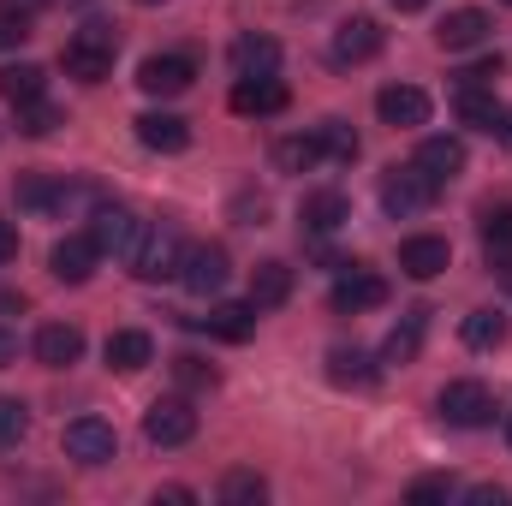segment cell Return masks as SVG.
<instances>
[{
  "label": "cell",
  "instance_id": "obj_1",
  "mask_svg": "<svg viewBox=\"0 0 512 506\" xmlns=\"http://www.w3.org/2000/svg\"><path fill=\"white\" fill-rule=\"evenodd\" d=\"M114 54H120V30H114V24H84V30L66 36L60 66H66V78H78V84H108V78H114Z\"/></svg>",
  "mask_w": 512,
  "mask_h": 506
},
{
  "label": "cell",
  "instance_id": "obj_2",
  "mask_svg": "<svg viewBox=\"0 0 512 506\" xmlns=\"http://www.w3.org/2000/svg\"><path fill=\"white\" fill-rule=\"evenodd\" d=\"M435 179L411 161V167H387L382 173V209L393 215V221H411V215H423L429 203H435Z\"/></svg>",
  "mask_w": 512,
  "mask_h": 506
},
{
  "label": "cell",
  "instance_id": "obj_3",
  "mask_svg": "<svg viewBox=\"0 0 512 506\" xmlns=\"http://www.w3.org/2000/svg\"><path fill=\"white\" fill-rule=\"evenodd\" d=\"M435 411H441V423H453V429H489V423H495V393H489L483 381H447L441 399H435Z\"/></svg>",
  "mask_w": 512,
  "mask_h": 506
},
{
  "label": "cell",
  "instance_id": "obj_4",
  "mask_svg": "<svg viewBox=\"0 0 512 506\" xmlns=\"http://www.w3.org/2000/svg\"><path fill=\"white\" fill-rule=\"evenodd\" d=\"M60 447H66V459H78V465H90V471L120 459V435H114V423H102V417H72L66 435H60Z\"/></svg>",
  "mask_w": 512,
  "mask_h": 506
},
{
  "label": "cell",
  "instance_id": "obj_5",
  "mask_svg": "<svg viewBox=\"0 0 512 506\" xmlns=\"http://www.w3.org/2000/svg\"><path fill=\"white\" fill-rule=\"evenodd\" d=\"M227 268H233L227 251H221V245H209V239L179 251V280H185V292H197V298H215V292L227 286Z\"/></svg>",
  "mask_w": 512,
  "mask_h": 506
},
{
  "label": "cell",
  "instance_id": "obj_6",
  "mask_svg": "<svg viewBox=\"0 0 512 506\" xmlns=\"http://www.w3.org/2000/svg\"><path fill=\"white\" fill-rule=\"evenodd\" d=\"M143 435L155 441V447H185L191 435H197V411H191V399H155L149 411H143Z\"/></svg>",
  "mask_w": 512,
  "mask_h": 506
},
{
  "label": "cell",
  "instance_id": "obj_7",
  "mask_svg": "<svg viewBox=\"0 0 512 506\" xmlns=\"http://www.w3.org/2000/svg\"><path fill=\"white\" fill-rule=\"evenodd\" d=\"M191 78H197V60L191 54H149L137 66V90L143 96H185Z\"/></svg>",
  "mask_w": 512,
  "mask_h": 506
},
{
  "label": "cell",
  "instance_id": "obj_8",
  "mask_svg": "<svg viewBox=\"0 0 512 506\" xmlns=\"http://www.w3.org/2000/svg\"><path fill=\"white\" fill-rule=\"evenodd\" d=\"M387 42V30L376 18H346L340 30H334V42H328V60L334 66H364V60H376Z\"/></svg>",
  "mask_w": 512,
  "mask_h": 506
},
{
  "label": "cell",
  "instance_id": "obj_9",
  "mask_svg": "<svg viewBox=\"0 0 512 506\" xmlns=\"http://www.w3.org/2000/svg\"><path fill=\"white\" fill-rule=\"evenodd\" d=\"M179 239L167 233V227H143V239H137V251L126 256L131 262V274L137 280H167V274H179Z\"/></svg>",
  "mask_w": 512,
  "mask_h": 506
},
{
  "label": "cell",
  "instance_id": "obj_10",
  "mask_svg": "<svg viewBox=\"0 0 512 506\" xmlns=\"http://www.w3.org/2000/svg\"><path fill=\"white\" fill-rule=\"evenodd\" d=\"M376 304H387V280L376 268L346 262V274L334 280V310H340V316H358V310H376Z\"/></svg>",
  "mask_w": 512,
  "mask_h": 506
},
{
  "label": "cell",
  "instance_id": "obj_11",
  "mask_svg": "<svg viewBox=\"0 0 512 506\" xmlns=\"http://www.w3.org/2000/svg\"><path fill=\"white\" fill-rule=\"evenodd\" d=\"M143 227H149V221H137L131 209H120V203H102V209H96L90 239L102 245V256H131V251H137V239H143Z\"/></svg>",
  "mask_w": 512,
  "mask_h": 506
},
{
  "label": "cell",
  "instance_id": "obj_12",
  "mask_svg": "<svg viewBox=\"0 0 512 506\" xmlns=\"http://www.w3.org/2000/svg\"><path fill=\"white\" fill-rule=\"evenodd\" d=\"M96 262H102V245H96L90 233H66V239L48 251V268H54V280H66V286H84V280L96 274Z\"/></svg>",
  "mask_w": 512,
  "mask_h": 506
},
{
  "label": "cell",
  "instance_id": "obj_13",
  "mask_svg": "<svg viewBox=\"0 0 512 506\" xmlns=\"http://www.w3.org/2000/svg\"><path fill=\"white\" fill-rule=\"evenodd\" d=\"M30 352H36L42 370H72V364L84 358V328H72V322H42Z\"/></svg>",
  "mask_w": 512,
  "mask_h": 506
},
{
  "label": "cell",
  "instance_id": "obj_14",
  "mask_svg": "<svg viewBox=\"0 0 512 506\" xmlns=\"http://www.w3.org/2000/svg\"><path fill=\"white\" fill-rule=\"evenodd\" d=\"M286 102H292V90L280 78H239L233 84V114H245V120H274V114H286Z\"/></svg>",
  "mask_w": 512,
  "mask_h": 506
},
{
  "label": "cell",
  "instance_id": "obj_15",
  "mask_svg": "<svg viewBox=\"0 0 512 506\" xmlns=\"http://www.w3.org/2000/svg\"><path fill=\"white\" fill-rule=\"evenodd\" d=\"M191 328H203V334H215V340H227V346H245L256 334V304H209V316H185Z\"/></svg>",
  "mask_w": 512,
  "mask_h": 506
},
{
  "label": "cell",
  "instance_id": "obj_16",
  "mask_svg": "<svg viewBox=\"0 0 512 506\" xmlns=\"http://www.w3.org/2000/svg\"><path fill=\"white\" fill-rule=\"evenodd\" d=\"M477 233H483L489 268H501V280L512 286V203H489V209L477 215Z\"/></svg>",
  "mask_w": 512,
  "mask_h": 506
},
{
  "label": "cell",
  "instance_id": "obj_17",
  "mask_svg": "<svg viewBox=\"0 0 512 506\" xmlns=\"http://www.w3.org/2000/svg\"><path fill=\"white\" fill-rule=\"evenodd\" d=\"M376 114H382V126H393V131L429 126V96H423L417 84H387L382 96H376Z\"/></svg>",
  "mask_w": 512,
  "mask_h": 506
},
{
  "label": "cell",
  "instance_id": "obj_18",
  "mask_svg": "<svg viewBox=\"0 0 512 506\" xmlns=\"http://www.w3.org/2000/svg\"><path fill=\"white\" fill-rule=\"evenodd\" d=\"M489 12H477V6H459V12H447L441 24H435V42L447 48V54H465V48H483L489 42Z\"/></svg>",
  "mask_w": 512,
  "mask_h": 506
},
{
  "label": "cell",
  "instance_id": "obj_19",
  "mask_svg": "<svg viewBox=\"0 0 512 506\" xmlns=\"http://www.w3.org/2000/svg\"><path fill=\"white\" fill-rule=\"evenodd\" d=\"M399 268H405L411 280H435V274H447V268H453V245H447V239H435V233H417V239H405V245H399Z\"/></svg>",
  "mask_w": 512,
  "mask_h": 506
},
{
  "label": "cell",
  "instance_id": "obj_20",
  "mask_svg": "<svg viewBox=\"0 0 512 506\" xmlns=\"http://www.w3.org/2000/svg\"><path fill=\"white\" fill-rule=\"evenodd\" d=\"M137 143L155 149V155H179V149H191V126H185L179 114L149 108V114H137Z\"/></svg>",
  "mask_w": 512,
  "mask_h": 506
},
{
  "label": "cell",
  "instance_id": "obj_21",
  "mask_svg": "<svg viewBox=\"0 0 512 506\" xmlns=\"http://www.w3.org/2000/svg\"><path fill=\"white\" fill-rule=\"evenodd\" d=\"M102 358H108V370H120V376H137V370H149V364H155V340H149L143 328H120V334H108Z\"/></svg>",
  "mask_w": 512,
  "mask_h": 506
},
{
  "label": "cell",
  "instance_id": "obj_22",
  "mask_svg": "<svg viewBox=\"0 0 512 506\" xmlns=\"http://www.w3.org/2000/svg\"><path fill=\"white\" fill-rule=\"evenodd\" d=\"M423 334H429V310L417 304V310H405L393 328H387L382 340V364H411L417 352H423Z\"/></svg>",
  "mask_w": 512,
  "mask_h": 506
},
{
  "label": "cell",
  "instance_id": "obj_23",
  "mask_svg": "<svg viewBox=\"0 0 512 506\" xmlns=\"http://www.w3.org/2000/svg\"><path fill=\"white\" fill-rule=\"evenodd\" d=\"M417 167L435 179V185H453L465 173V143L459 137H423L417 143Z\"/></svg>",
  "mask_w": 512,
  "mask_h": 506
},
{
  "label": "cell",
  "instance_id": "obj_24",
  "mask_svg": "<svg viewBox=\"0 0 512 506\" xmlns=\"http://www.w3.org/2000/svg\"><path fill=\"white\" fill-rule=\"evenodd\" d=\"M346 215H352V209H346V197H340V191H310V197H304V209H298V221H304V233H310V239L340 233V227H346Z\"/></svg>",
  "mask_w": 512,
  "mask_h": 506
},
{
  "label": "cell",
  "instance_id": "obj_25",
  "mask_svg": "<svg viewBox=\"0 0 512 506\" xmlns=\"http://www.w3.org/2000/svg\"><path fill=\"white\" fill-rule=\"evenodd\" d=\"M286 298H292V262H280V256L256 262L251 268V304L256 310H280Z\"/></svg>",
  "mask_w": 512,
  "mask_h": 506
},
{
  "label": "cell",
  "instance_id": "obj_26",
  "mask_svg": "<svg viewBox=\"0 0 512 506\" xmlns=\"http://www.w3.org/2000/svg\"><path fill=\"white\" fill-rule=\"evenodd\" d=\"M227 60H233V72H239V78H274V66H280V42H274V36H239V42H233V54H227Z\"/></svg>",
  "mask_w": 512,
  "mask_h": 506
},
{
  "label": "cell",
  "instance_id": "obj_27",
  "mask_svg": "<svg viewBox=\"0 0 512 506\" xmlns=\"http://www.w3.org/2000/svg\"><path fill=\"white\" fill-rule=\"evenodd\" d=\"M12 197H18V209H36V215H48V209H66L78 191H72V185H60V179H48V173H24V179L12 185Z\"/></svg>",
  "mask_w": 512,
  "mask_h": 506
},
{
  "label": "cell",
  "instance_id": "obj_28",
  "mask_svg": "<svg viewBox=\"0 0 512 506\" xmlns=\"http://www.w3.org/2000/svg\"><path fill=\"white\" fill-rule=\"evenodd\" d=\"M376 376H382V370H376L370 352H358V346H334V352H328V381H340V387H370Z\"/></svg>",
  "mask_w": 512,
  "mask_h": 506
},
{
  "label": "cell",
  "instance_id": "obj_29",
  "mask_svg": "<svg viewBox=\"0 0 512 506\" xmlns=\"http://www.w3.org/2000/svg\"><path fill=\"white\" fill-rule=\"evenodd\" d=\"M453 108H459V126H471V131H489V137H495V126H501V102H495V90H459Z\"/></svg>",
  "mask_w": 512,
  "mask_h": 506
},
{
  "label": "cell",
  "instance_id": "obj_30",
  "mask_svg": "<svg viewBox=\"0 0 512 506\" xmlns=\"http://www.w3.org/2000/svg\"><path fill=\"white\" fill-rule=\"evenodd\" d=\"M48 90V72L42 66H30V60H18V66H0V96L18 108V102H36Z\"/></svg>",
  "mask_w": 512,
  "mask_h": 506
},
{
  "label": "cell",
  "instance_id": "obj_31",
  "mask_svg": "<svg viewBox=\"0 0 512 506\" xmlns=\"http://www.w3.org/2000/svg\"><path fill=\"white\" fill-rule=\"evenodd\" d=\"M459 334H465V346H471V352H495V346L507 340V316H501V310H471Z\"/></svg>",
  "mask_w": 512,
  "mask_h": 506
},
{
  "label": "cell",
  "instance_id": "obj_32",
  "mask_svg": "<svg viewBox=\"0 0 512 506\" xmlns=\"http://www.w3.org/2000/svg\"><path fill=\"white\" fill-rule=\"evenodd\" d=\"M316 161H322L316 131H310V137H280V143H274V167H280V173H310Z\"/></svg>",
  "mask_w": 512,
  "mask_h": 506
},
{
  "label": "cell",
  "instance_id": "obj_33",
  "mask_svg": "<svg viewBox=\"0 0 512 506\" xmlns=\"http://www.w3.org/2000/svg\"><path fill=\"white\" fill-rule=\"evenodd\" d=\"M316 143H322V161H358V131L346 126V120H322Z\"/></svg>",
  "mask_w": 512,
  "mask_h": 506
},
{
  "label": "cell",
  "instance_id": "obj_34",
  "mask_svg": "<svg viewBox=\"0 0 512 506\" xmlns=\"http://www.w3.org/2000/svg\"><path fill=\"white\" fill-rule=\"evenodd\" d=\"M221 501L227 506H262L268 501V483H262L256 471H227V477H221Z\"/></svg>",
  "mask_w": 512,
  "mask_h": 506
},
{
  "label": "cell",
  "instance_id": "obj_35",
  "mask_svg": "<svg viewBox=\"0 0 512 506\" xmlns=\"http://www.w3.org/2000/svg\"><path fill=\"white\" fill-rule=\"evenodd\" d=\"M54 126H66V114H60L48 96H36V102H18V131H24V137H48Z\"/></svg>",
  "mask_w": 512,
  "mask_h": 506
},
{
  "label": "cell",
  "instance_id": "obj_36",
  "mask_svg": "<svg viewBox=\"0 0 512 506\" xmlns=\"http://www.w3.org/2000/svg\"><path fill=\"white\" fill-rule=\"evenodd\" d=\"M30 435V405L24 399H12V393H0V453L6 447H18Z\"/></svg>",
  "mask_w": 512,
  "mask_h": 506
},
{
  "label": "cell",
  "instance_id": "obj_37",
  "mask_svg": "<svg viewBox=\"0 0 512 506\" xmlns=\"http://www.w3.org/2000/svg\"><path fill=\"white\" fill-rule=\"evenodd\" d=\"M30 24H36V18H30L18 0H0V54L18 48V42H30Z\"/></svg>",
  "mask_w": 512,
  "mask_h": 506
},
{
  "label": "cell",
  "instance_id": "obj_38",
  "mask_svg": "<svg viewBox=\"0 0 512 506\" xmlns=\"http://www.w3.org/2000/svg\"><path fill=\"white\" fill-rule=\"evenodd\" d=\"M459 495V483L453 477H417L411 489H405V501L411 506H435V501H453Z\"/></svg>",
  "mask_w": 512,
  "mask_h": 506
},
{
  "label": "cell",
  "instance_id": "obj_39",
  "mask_svg": "<svg viewBox=\"0 0 512 506\" xmlns=\"http://www.w3.org/2000/svg\"><path fill=\"white\" fill-rule=\"evenodd\" d=\"M173 376L185 381V387H215V364H203V358H197V352H179V358H173Z\"/></svg>",
  "mask_w": 512,
  "mask_h": 506
},
{
  "label": "cell",
  "instance_id": "obj_40",
  "mask_svg": "<svg viewBox=\"0 0 512 506\" xmlns=\"http://www.w3.org/2000/svg\"><path fill=\"white\" fill-rule=\"evenodd\" d=\"M495 78H501V54L495 60H477L471 72H459V90H489Z\"/></svg>",
  "mask_w": 512,
  "mask_h": 506
},
{
  "label": "cell",
  "instance_id": "obj_41",
  "mask_svg": "<svg viewBox=\"0 0 512 506\" xmlns=\"http://www.w3.org/2000/svg\"><path fill=\"white\" fill-rule=\"evenodd\" d=\"M465 501L471 506H501L507 501V489H501V483H477V489H465Z\"/></svg>",
  "mask_w": 512,
  "mask_h": 506
},
{
  "label": "cell",
  "instance_id": "obj_42",
  "mask_svg": "<svg viewBox=\"0 0 512 506\" xmlns=\"http://www.w3.org/2000/svg\"><path fill=\"white\" fill-rule=\"evenodd\" d=\"M12 256H18V227L0 215V262H12Z\"/></svg>",
  "mask_w": 512,
  "mask_h": 506
},
{
  "label": "cell",
  "instance_id": "obj_43",
  "mask_svg": "<svg viewBox=\"0 0 512 506\" xmlns=\"http://www.w3.org/2000/svg\"><path fill=\"white\" fill-rule=\"evenodd\" d=\"M12 358H18V334H12V328H6V322H0V370H6V364H12Z\"/></svg>",
  "mask_w": 512,
  "mask_h": 506
},
{
  "label": "cell",
  "instance_id": "obj_44",
  "mask_svg": "<svg viewBox=\"0 0 512 506\" xmlns=\"http://www.w3.org/2000/svg\"><path fill=\"white\" fill-rule=\"evenodd\" d=\"M155 501H173V506H191V501H197V495H191V489H179V483H173V489H155Z\"/></svg>",
  "mask_w": 512,
  "mask_h": 506
},
{
  "label": "cell",
  "instance_id": "obj_45",
  "mask_svg": "<svg viewBox=\"0 0 512 506\" xmlns=\"http://www.w3.org/2000/svg\"><path fill=\"white\" fill-rule=\"evenodd\" d=\"M12 310H24V292H6L0 286V316H12Z\"/></svg>",
  "mask_w": 512,
  "mask_h": 506
},
{
  "label": "cell",
  "instance_id": "obj_46",
  "mask_svg": "<svg viewBox=\"0 0 512 506\" xmlns=\"http://www.w3.org/2000/svg\"><path fill=\"white\" fill-rule=\"evenodd\" d=\"M495 137H501V149H512V108H501V126H495Z\"/></svg>",
  "mask_w": 512,
  "mask_h": 506
},
{
  "label": "cell",
  "instance_id": "obj_47",
  "mask_svg": "<svg viewBox=\"0 0 512 506\" xmlns=\"http://www.w3.org/2000/svg\"><path fill=\"white\" fill-rule=\"evenodd\" d=\"M393 6H399V12H423L429 0H393Z\"/></svg>",
  "mask_w": 512,
  "mask_h": 506
},
{
  "label": "cell",
  "instance_id": "obj_48",
  "mask_svg": "<svg viewBox=\"0 0 512 506\" xmlns=\"http://www.w3.org/2000/svg\"><path fill=\"white\" fill-rule=\"evenodd\" d=\"M137 6H161V0H137Z\"/></svg>",
  "mask_w": 512,
  "mask_h": 506
},
{
  "label": "cell",
  "instance_id": "obj_49",
  "mask_svg": "<svg viewBox=\"0 0 512 506\" xmlns=\"http://www.w3.org/2000/svg\"><path fill=\"white\" fill-rule=\"evenodd\" d=\"M507 441H512V417H507Z\"/></svg>",
  "mask_w": 512,
  "mask_h": 506
},
{
  "label": "cell",
  "instance_id": "obj_50",
  "mask_svg": "<svg viewBox=\"0 0 512 506\" xmlns=\"http://www.w3.org/2000/svg\"><path fill=\"white\" fill-rule=\"evenodd\" d=\"M78 6H84V0H78Z\"/></svg>",
  "mask_w": 512,
  "mask_h": 506
},
{
  "label": "cell",
  "instance_id": "obj_51",
  "mask_svg": "<svg viewBox=\"0 0 512 506\" xmlns=\"http://www.w3.org/2000/svg\"><path fill=\"white\" fill-rule=\"evenodd\" d=\"M507 6H512V0H507Z\"/></svg>",
  "mask_w": 512,
  "mask_h": 506
}]
</instances>
